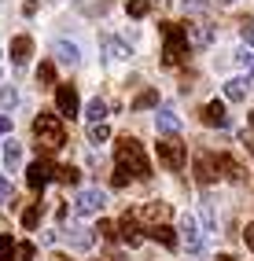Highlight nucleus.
Listing matches in <instances>:
<instances>
[{
  "instance_id": "nucleus-4",
  "label": "nucleus",
  "mask_w": 254,
  "mask_h": 261,
  "mask_svg": "<svg viewBox=\"0 0 254 261\" xmlns=\"http://www.w3.org/2000/svg\"><path fill=\"white\" fill-rule=\"evenodd\" d=\"M159 159L166 169H184V144L177 140V136H166V140H159Z\"/></svg>"
},
{
  "instance_id": "nucleus-26",
  "label": "nucleus",
  "mask_w": 254,
  "mask_h": 261,
  "mask_svg": "<svg viewBox=\"0 0 254 261\" xmlns=\"http://www.w3.org/2000/svg\"><path fill=\"white\" fill-rule=\"evenodd\" d=\"M15 103H19V92H15L11 85H4V89H0V107H15Z\"/></svg>"
},
{
  "instance_id": "nucleus-16",
  "label": "nucleus",
  "mask_w": 254,
  "mask_h": 261,
  "mask_svg": "<svg viewBox=\"0 0 254 261\" xmlns=\"http://www.w3.org/2000/svg\"><path fill=\"white\" fill-rule=\"evenodd\" d=\"M30 56H33V41H30V37H15V41H11V59L22 66Z\"/></svg>"
},
{
  "instance_id": "nucleus-19",
  "label": "nucleus",
  "mask_w": 254,
  "mask_h": 261,
  "mask_svg": "<svg viewBox=\"0 0 254 261\" xmlns=\"http://www.w3.org/2000/svg\"><path fill=\"white\" fill-rule=\"evenodd\" d=\"M85 118H89L92 125H104V118H107V103H104V99H89V103H85Z\"/></svg>"
},
{
  "instance_id": "nucleus-17",
  "label": "nucleus",
  "mask_w": 254,
  "mask_h": 261,
  "mask_svg": "<svg viewBox=\"0 0 254 261\" xmlns=\"http://www.w3.org/2000/svg\"><path fill=\"white\" fill-rule=\"evenodd\" d=\"M4 166H8L11 173L22 166V144H19V140H8V144H4Z\"/></svg>"
},
{
  "instance_id": "nucleus-11",
  "label": "nucleus",
  "mask_w": 254,
  "mask_h": 261,
  "mask_svg": "<svg viewBox=\"0 0 254 261\" xmlns=\"http://www.w3.org/2000/svg\"><path fill=\"white\" fill-rule=\"evenodd\" d=\"M202 125H210V129H225L228 125V114H225V103H217V99H210L207 107H202Z\"/></svg>"
},
{
  "instance_id": "nucleus-24",
  "label": "nucleus",
  "mask_w": 254,
  "mask_h": 261,
  "mask_svg": "<svg viewBox=\"0 0 254 261\" xmlns=\"http://www.w3.org/2000/svg\"><path fill=\"white\" fill-rule=\"evenodd\" d=\"M37 81H41V85H52V81H56V63H41V66H37Z\"/></svg>"
},
{
  "instance_id": "nucleus-8",
  "label": "nucleus",
  "mask_w": 254,
  "mask_h": 261,
  "mask_svg": "<svg viewBox=\"0 0 254 261\" xmlns=\"http://www.w3.org/2000/svg\"><path fill=\"white\" fill-rule=\"evenodd\" d=\"M118 236H122V239L129 243V247H140L147 232H140V224H137V214L129 210V214H125L122 221H118Z\"/></svg>"
},
{
  "instance_id": "nucleus-38",
  "label": "nucleus",
  "mask_w": 254,
  "mask_h": 261,
  "mask_svg": "<svg viewBox=\"0 0 254 261\" xmlns=\"http://www.w3.org/2000/svg\"><path fill=\"white\" fill-rule=\"evenodd\" d=\"M217 261H240V257H232V254H221V257H217Z\"/></svg>"
},
{
  "instance_id": "nucleus-18",
  "label": "nucleus",
  "mask_w": 254,
  "mask_h": 261,
  "mask_svg": "<svg viewBox=\"0 0 254 261\" xmlns=\"http://www.w3.org/2000/svg\"><path fill=\"white\" fill-rule=\"evenodd\" d=\"M151 239H159L162 243V247H173V243H177V232L173 228H169V224H151V228H144Z\"/></svg>"
},
{
  "instance_id": "nucleus-32",
  "label": "nucleus",
  "mask_w": 254,
  "mask_h": 261,
  "mask_svg": "<svg viewBox=\"0 0 254 261\" xmlns=\"http://www.w3.org/2000/svg\"><path fill=\"white\" fill-rule=\"evenodd\" d=\"M240 33H243V41L254 48V22H243V26H240Z\"/></svg>"
},
{
  "instance_id": "nucleus-6",
  "label": "nucleus",
  "mask_w": 254,
  "mask_h": 261,
  "mask_svg": "<svg viewBox=\"0 0 254 261\" xmlns=\"http://www.w3.org/2000/svg\"><path fill=\"white\" fill-rule=\"evenodd\" d=\"M52 177H56V169L48 166L44 159H37V162H30V166H26V184H30L33 191H41L48 180H52Z\"/></svg>"
},
{
  "instance_id": "nucleus-40",
  "label": "nucleus",
  "mask_w": 254,
  "mask_h": 261,
  "mask_svg": "<svg viewBox=\"0 0 254 261\" xmlns=\"http://www.w3.org/2000/svg\"><path fill=\"white\" fill-rule=\"evenodd\" d=\"M250 85H254V70H250Z\"/></svg>"
},
{
  "instance_id": "nucleus-23",
  "label": "nucleus",
  "mask_w": 254,
  "mask_h": 261,
  "mask_svg": "<svg viewBox=\"0 0 254 261\" xmlns=\"http://www.w3.org/2000/svg\"><path fill=\"white\" fill-rule=\"evenodd\" d=\"M15 254H19V247H15V239L4 232L0 236V261H15Z\"/></svg>"
},
{
  "instance_id": "nucleus-25",
  "label": "nucleus",
  "mask_w": 254,
  "mask_h": 261,
  "mask_svg": "<svg viewBox=\"0 0 254 261\" xmlns=\"http://www.w3.org/2000/svg\"><path fill=\"white\" fill-rule=\"evenodd\" d=\"M155 103H159V92H155V89H144V92L137 96V111H144V107H155Z\"/></svg>"
},
{
  "instance_id": "nucleus-22",
  "label": "nucleus",
  "mask_w": 254,
  "mask_h": 261,
  "mask_svg": "<svg viewBox=\"0 0 254 261\" xmlns=\"http://www.w3.org/2000/svg\"><path fill=\"white\" fill-rule=\"evenodd\" d=\"M41 214H44V202H33L30 210H22V228H26V232H33V228L41 224Z\"/></svg>"
},
{
  "instance_id": "nucleus-21",
  "label": "nucleus",
  "mask_w": 254,
  "mask_h": 261,
  "mask_svg": "<svg viewBox=\"0 0 254 261\" xmlns=\"http://www.w3.org/2000/svg\"><path fill=\"white\" fill-rule=\"evenodd\" d=\"M159 129H162L166 136H169V133L177 136V129H181V118H177L173 111H169V107H162V111H159Z\"/></svg>"
},
{
  "instance_id": "nucleus-3",
  "label": "nucleus",
  "mask_w": 254,
  "mask_h": 261,
  "mask_svg": "<svg viewBox=\"0 0 254 261\" xmlns=\"http://www.w3.org/2000/svg\"><path fill=\"white\" fill-rule=\"evenodd\" d=\"M33 136L44 144V147H63L66 144V129L56 114H37L33 118Z\"/></svg>"
},
{
  "instance_id": "nucleus-12",
  "label": "nucleus",
  "mask_w": 254,
  "mask_h": 261,
  "mask_svg": "<svg viewBox=\"0 0 254 261\" xmlns=\"http://www.w3.org/2000/svg\"><path fill=\"white\" fill-rule=\"evenodd\" d=\"M52 56H56L63 66H78V56H81V51H78L70 41H56V44H52Z\"/></svg>"
},
{
  "instance_id": "nucleus-10",
  "label": "nucleus",
  "mask_w": 254,
  "mask_h": 261,
  "mask_svg": "<svg viewBox=\"0 0 254 261\" xmlns=\"http://www.w3.org/2000/svg\"><path fill=\"white\" fill-rule=\"evenodd\" d=\"M214 177H217V154L199 151V159H195V180L199 184H210Z\"/></svg>"
},
{
  "instance_id": "nucleus-7",
  "label": "nucleus",
  "mask_w": 254,
  "mask_h": 261,
  "mask_svg": "<svg viewBox=\"0 0 254 261\" xmlns=\"http://www.w3.org/2000/svg\"><path fill=\"white\" fill-rule=\"evenodd\" d=\"M104 202H107V195L99 188H85L81 195H78V214L85 217V214H99L104 210Z\"/></svg>"
},
{
  "instance_id": "nucleus-1",
  "label": "nucleus",
  "mask_w": 254,
  "mask_h": 261,
  "mask_svg": "<svg viewBox=\"0 0 254 261\" xmlns=\"http://www.w3.org/2000/svg\"><path fill=\"white\" fill-rule=\"evenodd\" d=\"M111 177H114V188H125L133 177H140V180L151 177V162H147L140 140L122 136V140L114 144V173H111Z\"/></svg>"
},
{
  "instance_id": "nucleus-31",
  "label": "nucleus",
  "mask_w": 254,
  "mask_h": 261,
  "mask_svg": "<svg viewBox=\"0 0 254 261\" xmlns=\"http://www.w3.org/2000/svg\"><path fill=\"white\" fill-rule=\"evenodd\" d=\"M33 254H37L33 243H19V261H33Z\"/></svg>"
},
{
  "instance_id": "nucleus-33",
  "label": "nucleus",
  "mask_w": 254,
  "mask_h": 261,
  "mask_svg": "<svg viewBox=\"0 0 254 261\" xmlns=\"http://www.w3.org/2000/svg\"><path fill=\"white\" fill-rule=\"evenodd\" d=\"M107 136H111V133H107V125H92V140H96V144H104Z\"/></svg>"
},
{
  "instance_id": "nucleus-30",
  "label": "nucleus",
  "mask_w": 254,
  "mask_h": 261,
  "mask_svg": "<svg viewBox=\"0 0 254 261\" xmlns=\"http://www.w3.org/2000/svg\"><path fill=\"white\" fill-rule=\"evenodd\" d=\"M96 232L104 236V239H118V228H114L111 221H99V228H96Z\"/></svg>"
},
{
  "instance_id": "nucleus-14",
  "label": "nucleus",
  "mask_w": 254,
  "mask_h": 261,
  "mask_svg": "<svg viewBox=\"0 0 254 261\" xmlns=\"http://www.w3.org/2000/svg\"><path fill=\"white\" fill-rule=\"evenodd\" d=\"M188 41H192V48H207V44L214 41V30L202 26V22H192V26H188Z\"/></svg>"
},
{
  "instance_id": "nucleus-5",
  "label": "nucleus",
  "mask_w": 254,
  "mask_h": 261,
  "mask_svg": "<svg viewBox=\"0 0 254 261\" xmlns=\"http://www.w3.org/2000/svg\"><path fill=\"white\" fill-rule=\"evenodd\" d=\"M56 107L66 118H78L81 114V103H78V89H74V85H56Z\"/></svg>"
},
{
  "instance_id": "nucleus-29",
  "label": "nucleus",
  "mask_w": 254,
  "mask_h": 261,
  "mask_svg": "<svg viewBox=\"0 0 254 261\" xmlns=\"http://www.w3.org/2000/svg\"><path fill=\"white\" fill-rule=\"evenodd\" d=\"M236 63H240V66H247V70H254V51L240 48V51H236Z\"/></svg>"
},
{
  "instance_id": "nucleus-36",
  "label": "nucleus",
  "mask_w": 254,
  "mask_h": 261,
  "mask_svg": "<svg viewBox=\"0 0 254 261\" xmlns=\"http://www.w3.org/2000/svg\"><path fill=\"white\" fill-rule=\"evenodd\" d=\"M0 199H11V184L4 177H0Z\"/></svg>"
},
{
  "instance_id": "nucleus-37",
  "label": "nucleus",
  "mask_w": 254,
  "mask_h": 261,
  "mask_svg": "<svg viewBox=\"0 0 254 261\" xmlns=\"http://www.w3.org/2000/svg\"><path fill=\"white\" fill-rule=\"evenodd\" d=\"M243 144H247V147L254 151V133H247V129H243Z\"/></svg>"
},
{
  "instance_id": "nucleus-39",
  "label": "nucleus",
  "mask_w": 254,
  "mask_h": 261,
  "mask_svg": "<svg viewBox=\"0 0 254 261\" xmlns=\"http://www.w3.org/2000/svg\"><path fill=\"white\" fill-rule=\"evenodd\" d=\"M217 4H236V0H217Z\"/></svg>"
},
{
  "instance_id": "nucleus-2",
  "label": "nucleus",
  "mask_w": 254,
  "mask_h": 261,
  "mask_svg": "<svg viewBox=\"0 0 254 261\" xmlns=\"http://www.w3.org/2000/svg\"><path fill=\"white\" fill-rule=\"evenodd\" d=\"M162 33H166V48H162V56H166V63H169V66H177V63H184V59H188V26H181V22H173V26H166Z\"/></svg>"
},
{
  "instance_id": "nucleus-13",
  "label": "nucleus",
  "mask_w": 254,
  "mask_h": 261,
  "mask_svg": "<svg viewBox=\"0 0 254 261\" xmlns=\"http://www.w3.org/2000/svg\"><path fill=\"white\" fill-rule=\"evenodd\" d=\"M99 44H104L107 59H129V44H122L118 37H111V33H104V37H99Z\"/></svg>"
},
{
  "instance_id": "nucleus-9",
  "label": "nucleus",
  "mask_w": 254,
  "mask_h": 261,
  "mask_svg": "<svg viewBox=\"0 0 254 261\" xmlns=\"http://www.w3.org/2000/svg\"><path fill=\"white\" fill-rule=\"evenodd\" d=\"M181 243H184V250H188V254H202V236H199L192 217H181Z\"/></svg>"
},
{
  "instance_id": "nucleus-20",
  "label": "nucleus",
  "mask_w": 254,
  "mask_h": 261,
  "mask_svg": "<svg viewBox=\"0 0 254 261\" xmlns=\"http://www.w3.org/2000/svg\"><path fill=\"white\" fill-rule=\"evenodd\" d=\"M247 89H250V77H232V81H225V96H228L232 103H236V99H243Z\"/></svg>"
},
{
  "instance_id": "nucleus-41",
  "label": "nucleus",
  "mask_w": 254,
  "mask_h": 261,
  "mask_svg": "<svg viewBox=\"0 0 254 261\" xmlns=\"http://www.w3.org/2000/svg\"><path fill=\"white\" fill-rule=\"evenodd\" d=\"M56 261H66V257H56Z\"/></svg>"
},
{
  "instance_id": "nucleus-35",
  "label": "nucleus",
  "mask_w": 254,
  "mask_h": 261,
  "mask_svg": "<svg viewBox=\"0 0 254 261\" xmlns=\"http://www.w3.org/2000/svg\"><path fill=\"white\" fill-rule=\"evenodd\" d=\"M8 133H11V118L0 114V136H8Z\"/></svg>"
},
{
  "instance_id": "nucleus-27",
  "label": "nucleus",
  "mask_w": 254,
  "mask_h": 261,
  "mask_svg": "<svg viewBox=\"0 0 254 261\" xmlns=\"http://www.w3.org/2000/svg\"><path fill=\"white\" fill-rule=\"evenodd\" d=\"M125 11L133 15V19H140V15H147V0H129Z\"/></svg>"
},
{
  "instance_id": "nucleus-28",
  "label": "nucleus",
  "mask_w": 254,
  "mask_h": 261,
  "mask_svg": "<svg viewBox=\"0 0 254 261\" xmlns=\"http://www.w3.org/2000/svg\"><path fill=\"white\" fill-rule=\"evenodd\" d=\"M56 173H59L63 184H78V169H74V166H63V169H56Z\"/></svg>"
},
{
  "instance_id": "nucleus-15",
  "label": "nucleus",
  "mask_w": 254,
  "mask_h": 261,
  "mask_svg": "<svg viewBox=\"0 0 254 261\" xmlns=\"http://www.w3.org/2000/svg\"><path fill=\"white\" fill-rule=\"evenodd\" d=\"M217 169H221V173H225V177H228V180H236V184H240V180H243V166H240V162H236V159H232V154H217Z\"/></svg>"
},
{
  "instance_id": "nucleus-34",
  "label": "nucleus",
  "mask_w": 254,
  "mask_h": 261,
  "mask_svg": "<svg viewBox=\"0 0 254 261\" xmlns=\"http://www.w3.org/2000/svg\"><path fill=\"white\" fill-rule=\"evenodd\" d=\"M243 239H247V247L254 250V224H247V228H243Z\"/></svg>"
}]
</instances>
